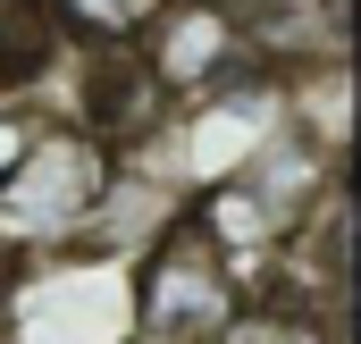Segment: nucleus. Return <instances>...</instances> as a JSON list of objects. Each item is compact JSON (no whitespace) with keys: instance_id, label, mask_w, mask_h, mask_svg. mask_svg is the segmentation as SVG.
I'll list each match as a JSON object with an SVG mask.
<instances>
[{"instance_id":"obj_4","label":"nucleus","mask_w":361,"mask_h":344,"mask_svg":"<svg viewBox=\"0 0 361 344\" xmlns=\"http://www.w3.org/2000/svg\"><path fill=\"white\" fill-rule=\"evenodd\" d=\"M261 135H269V101H261V92H252V101H219V109H202L193 135H185V176H193V185H219Z\"/></svg>"},{"instance_id":"obj_2","label":"nucleus","mask_w":361,"mask_h":344,"mask_svg":"<svg viewBox=\"0 0 361 344\" xmlns=\"http://www.w3.org/2000/svg\"><path fill=\"white\" fill-rule=\"evenodd\" d=\"M235 319V302H227V277H219V260L202 252H169L152 269V302H143V336L152 344H210L219 328Z\"/></svg>"},{"instance_id":"obj_5","label":"nucleus","mask_w":361,"mask_h":344,"mask_svg":"<svg viewBox=\"0 0 361 344\" xmlns=\"http://www.w3.org/2000/svg\"><path fill=\"white\" fill-rule=\"evenodd\" d=\"M76 25H92V34H135V25H152L169 0H59Z\"/></svg>"},{"instance_id":"obj_3","label":"nucleus","mask_w":361,"mask_h":344,"mask_svg":"<svg viewBox=\"0 0 361 344\" xmlns=\"http://www.w3.org/2000/svg\"><path fill=\"white\" fill-rule=\"evenodd\" d=\"M227 51H235V17H227V8L185 0V8L160 17V76H169V85H202V76H219Z\"/></svg>"},{"instance_id":"obj_1","label":"nucleus","mask_w":361,"mask_h":344,"mask_svg":"<svg viewBox=\"0 0 361 344\" xmlns=\"http://www.w3.org/2000/svg\"><path fill=\"white\" fill-rule=\"evenodd\" d=\"M101 202H109V168L85 135H34L17 168L0 176V235L59 252L85 235V219H101Z\"/></svg>"},{"instance_id":"obj_6","label":"nucleus","mask_w":361,"mask_h":344,"mask_svg":"<svg viewBox=\"0 0 361 344\" xmlns=\"http://www.w3.org/2000/svg\"><path fill=\"white\" fill-rule=\"evenodd\" d=\"M25 143H34V126H25V118H0V176L17 168V152H25Z\"/></svg>"}]
</instances>
